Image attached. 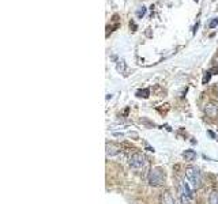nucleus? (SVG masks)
<instances>
[{"instance_id": "nucleus-8", "label": "nucleus", "mask_w": 218, "mask_h": 204, "mask_svg": "<svg viewBox=\"0 0 218 204\" xmlns=\"http://www.w3.org/2000/svg\"><path fill=\"white\" fill-rule=\"evenodd\" d=\"M209 204H218V192L213 190L209 197Z\"/></svg>"}, {"instance_id": "nucleus-9", "label": "nucleus", "mask_w": 218, "mask_h": 204, "mask_svg": "<svg viewBox=\"0 0 218 204\" xmlns=\"http://www.w3.org/2000/svg\"><path fill=\"white\" fill-rule=\"evenodd\" d=\"M145 14H146V7H141V8L136 11V16H138V18H142V16H145Z\"/></svg>"}, {"instance_id": "nucleus-11", "label": "nucleus", "mask_w": 218, "mask_h": 204, "mask_svg": "<svg viewBox=\"0 0 218 204\" xmlns=\"http://www.w3.org/2000/svg\"><path fill=\"white\" fill-rule=\"evenodd\" d=\"M209 79H210V72H207L203 78V83H206V80H209Z\"/></svg>"}, {"instance_id": "nucleus-6", "label": "nucleus", "mask_w": 218, "mask_h": 204, "mask_svg": "<svg viewBox=\"0 0 218 204\" xmlns=\"http://www.w3.org/2000/svg\"><path fill=\"white\" fill-rule=\"evenodd\" d=\"M119 152V148L116 147L115 144H112V143H109V144H107V154L109 156H113Z\"/></svg>"}, {"instance_id": "nucleus-12", "label": "nucleus", "mask_w": 218, "mask_h": 204, "mask_svg": "<svg viewBox=\"0 0 218 204\" xmlns=\"http://www.w3.org/2000/svg\"><path fill=\"white\" fill-rule=\"evenodd\" d=\"M216 93H217V95H218V84L216 86Z\"/></svg>"}, {"instance_id": "nucleus-3", "label": "nucleus", "mask_w": 218, "mask_h": 204, "mask_svg": "<svg viewBox=\"0 0 218 204\" xmlns=\"http://www.w3.org/2000/svg\"><path fill=\"white\" fill-rule=\"evenodd\" d=\"M129 165L134 169H143L146 165V156L141 152H135L129 156Z\"/></svg>"}, {"instance_id": "nucleus-10", "label": "nucleus", "mask_w": 218, "mask_h": 204, "mask_svg": "<svg viewBox=\"0 0 218 204\" xmlns=\"http://www.w3.org/2000/svg\"><path fill=\"white\" fill-rule=\"evenodd\" d=\"M217 25H218V18H213V20L209 23V27H210V29H214Z\"/></svg>"}, {"instance_id": "nucleus-5", "label": "nucleus", "mask_w": 218, "mask_h": 204, "mask_svg": "<svg viewBox=\"0 0 218 204\" xmlns=\"http://www.w3.org/2000/svg\"><path fill=\"white\" fill-rule=\"evenodd\" d=\"M206 112H207V114H209V116L214 117V116L217 114V112H218V106H216L214 104H209V105H206Z\"/></svg>"}, {"instance_id": "nucleus-7", "label": "nucleus", "mask_w": 218, "mask_h": 204, "mask_svg": "<svg viewBox=\"0 0 218 204\" xmlns=\"http://www.w3.org/2000/svg\"><path fill=\"white\" fill-rule=\"evenodd\" d=\"M183 156L185 158V161H194V159L196 158V152L194 151V150H187L183 154Z\"/></svg>"}, {"instance_id": "nucleus-1", "label": "nucleus", "mask_w": 218, "mask_h": 204, "mask_svg": "<svg viewBox=\"0 0 218 204\" xmlns=\"http://www.w3.org/2000/svg\"><path fill=\"white\" fill-rule=\"evenodd\" d=\"M165 181V173L159 168H154L149 173V184L153 186H159Z\"/></svg>"}, {"instance_id": "nucleus-2", "label": "nucleus", "mask_w": 218, "mask_h": 204, "mask_svg": "<svg viewBox=\"0 0 218 204\" xmlns=\"http://www.w3.org/2000/svg\"><path fill=\"white\" fill-rule=\"evenodd\" d=\"M185 176L188 178V181L191 182L194 189H198L202 185V177H200V172L196 168H188L185 170Z\"/></svg>"}, {"instance_id": "nucleus-4", "label": "nucleus", "mask_w": 218, "mask_h": 204, "mask_svg": "<svg viewBox=\"0 0 218 204\" xmlns=\"http://www.w3.org/2000/svg\"><path fill=\"white\" fill-rule=\"evenodd\" d=\"M159 202H161V204H176V200L173 199V196L169 192H164L159 197Z\"/></svg>"}]
</instances>
